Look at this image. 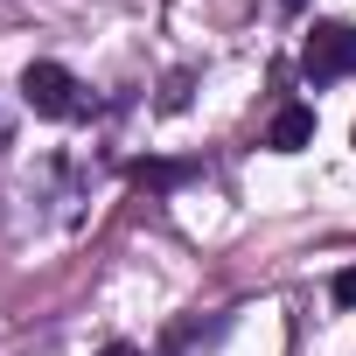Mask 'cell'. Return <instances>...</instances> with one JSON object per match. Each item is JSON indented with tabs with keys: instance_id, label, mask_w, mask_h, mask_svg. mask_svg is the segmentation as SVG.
Returning a JSON list of instances; mask_svg holds the SVG:
<instances>
[{
	"instance_id": "6da1fadb",
	"label": "cell",
	"mask_w": 356,
	"mask_h": 356,
	"mask_svg": "<svg viewBox=\"0 0 356 356\" xmlns=\"http://www.w3.org/2000/svg\"><path fill=\"white\" fill-rule=\"evenodd\" d=\"M22 98H29V112H42V119H77V112H84L77 77H70L63 63H29V70H22Z\"/></svg>"
},
{
	"instance_id": "7a4b0ae2",
	"label": "cell",
	"mask_w": 356,
	"mask_h": 356,
	"mask_svg": "<svg viewBox=\"0 0 356 356\" xmlns=\"http://www.w3.org/2000/svg\"><path fill=\"white\" fill-rule=\"evenodd\" d=\"M300 70H307L314 84H335L342 70H356V29H349V22H314V35H307V49H300Z\"/></svg>"
},
{
	"instance_id": "3957f363",
	"label": "cell",
	"mask_w": 356,
	"mask_h": 356,
	"mask_svg": "<svg viewBox=\"0 0 356 356\" xmlns=\"http://www.w3.org/2000/svg\"><path fill=\"white\" fill-rule=\"evenodd\" d=\"M307 140H314V112H307V105H280L273 126H266V147H273V154H300Z\"/></svg>"
},
{
	"instance_id": "277c9868",
	"label": "cell",
	"mask_w": 356,
	"mask_h": 356,
	"mask_svg": "<svg viewBox=\"0 0 356 356\" xmlns=\"http://www.w3.org/2000/svg\"><path fill=\"white\" fill-rule=\"evenodd\" d=\"M133 182L140 189H175V182H189V161H140Z\"/></svg>"
},
{
	"instance_id": "5b68a950",
	"label": "cell",
	"mask_w": 356,
	"mask_h": 356,
	"mask_svg": "<svg viewBox=\"0 0 356 356\" xmlns=\"http://www.w3.org/2000/svg\"><path fill=\"white\" fill-rule=\"evenodd\" d=\"M328 300H335V307H356V266H342V273L328 280Z\"/></svg>"
},
{
	"instance_id": "8992f818",
	"label": "cell",
	"mask_w": 356,
	"mask_h": 356,
	"mask_svg": "<svg viewBox=\"0 0 356 356\" xmlns=\"http://www.w3.org/2000/svg\"><path fill=\"white\" fill-rule=\"evenodd\" d=\"M98 356H140V349H133V342H105Z\"/></svg>"
},
{
	"instance_id": "52a82bcc",
	"label": "cell",
	"mask_w": 356,
	"mask_h": 356,
	"mask_svg": "<svg viewBox=\"0 0 356 356\" xmlns=\"http://www.w3.org/2000/svg\"><path fill=\"white\" fill-rule=\"evenodd\" d=\"M280 8H286V15H300V8H307V0H280Z\"/></svg>"
}]
</instances>
